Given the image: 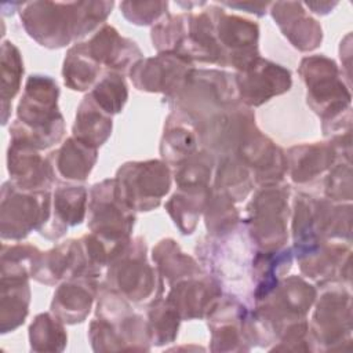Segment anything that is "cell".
I'll list each match as a JSON object with an SVG mask.
<instances>
[{"mask_svg":"<svg viewBox=\"0 0 353 353\" xmlns=\"http://www.w3.org/2000/svg\"><path fill=\"white\" fill-rule=\"evenodd\" d=\"M58 87L46 76H30L18 106V120L10 128L12 139L48 148L62 137V117L57 110Z\"/></svg>","mask_w":353,"mask_h":353,"instance_id":"cell-1","label":"cell"},{"mask_svg":"<svg viewBox=\"0 0 353 353\" xmlns=\"http://www.w3.org/2000/svg\"><path fill=\"white\" fill-rule=\"evenodd\" d=\"M51 200L47 193L26 194L11 182L3 185L1 237L22 239L39 223L50 219Z\"/></svg>","mask_w":353,"mask_h":353,"instance_id":"cell-2","label":"cell"},{"mask_svg":"<svg viewBox=\"0 0 353 353\" xmlns=\"http://www.w3.org/2000/svg\"><path fill=\"white\" fill-rule=\"evenodd\" d=\"M117 182V193L125 204L148 211L157 207L161 196L168 192L170 174L160 161L134 163L120 168Z\"/></svg>","mask_w":353,"mask_h":353,"instance_id":"cell-3","label":"cell"},{"mask_svg":"<svg viewBox=\"0 0 353 353\" xmlns=\"http://www.w3.org/2000/svg\"><path fill=\"white\" fill-rule=\"evenodd\" d=\"M290 84V72L268 61L254 59L239 77L240 91L251 105H259L272 95L284 92Z\"/></svg>","mask_w":353,"mask_h":353,"instance_id":"cell-4","label":"cell"},{"mask_svg":"<svg viewBox=\"0 0 353 353\" xmlns=\"http://www.w3.org/2000/svg\"><path fill=\"white\" fill-rule=\"evenodd\" d=\"M51 164L43 161L36 148L21 139H12L8 149V172L12 185L21 190L48 188L52 179Z\"/></svg>","mask_w":353,"mask_h":353,"instance_id":"cell-5","label":"cell"},{"mask_svg":"<svg viewBox=\"0 0 353 353\" xmlns=\"http://www.w3.org/2000/svg\"><path fill=\"white\" fill-rule=\"evenodd\" d=\"M92 292L90 281L80 279L77 283H65L54 295L52 312L66 323H80L90 312Z\"/></svg>","mask_w":353,"mask_h":353,"instance_id":"cell-6","label":"cell"},{"mask_svg":"<svg viewBox=\"0 0 353 353\" xmlns=\"http://www.w3.org/2000/svg\"><path fill=\"white\" fill-rule=\"evenodd\" d=\"M29 285L26 280H1V332L19 327L26 314L29 303Z\"/></svg>","mask_w":353,"mask_h":353,"instance_id":"cell-7","label":"cell"},{"mask_svg":"<svg viewBox=\"0 0 353 353\" xmlns=\"http://www.w3.org/2000/svg\"><path fill=\"white\" fill-rule=\"evenodd\" d=\"M61 175L65 179H84L95 161V149L79 139H68L65 145L52 153Z\"/></svg>","mask_w":353,"mask_h":353,"instance_id":"cell-8","label":"cell"},{"mask_svg":"<svg viewBox=\"0 0 353 353\" xmlns=\"http://www.w3.org/2000/svg\"><path fill=\"white\" fill-rule=\"evenodd\" d=\"M94 110V103L90 97H87L79 109L73 128L76 138L92 148L101 145L108 138L112 128L110 119Z\"/></svg>","mask_w":353,"mask_h":353,"instance_id":"cell-9","label":"cell"},{"mask_svg":"<svg viewBox=\"0 0 353 353\" xmlns=\"http://www.w3.org/2000/svg\"><path fill=\"white\" fill-rule=\"evenodd\" d=\"M54 197V216L58 218L55 237H59L69 225L81 222L84 216L85 190L79 186L61 188L55 192Z\"/></svg>","mask_w":353,"mask_h":353,"instance_id":"cell-10","label":"cell"},{"mask_svg":"<svg viewBox=\"0 0 353 353\" xmlns=\"http://www.w3.org/2000/svg\"><path fill=\"white\" fill-rule=\"evenodd\" d=\"M30 346L33 350H62L66 343L63 327L50 314H39L29 328Z\"/></svg>","mask_w":353,"mask_h":353,"instance_id":"cell-11","label":"cell"},{"mask_svg":"<svg viewBox=\"0 0 353 353\" xmlns=\"http://www.w3.org/2000/svg\"><path fill=\"white\" fill-rule=\"evenodd\" d=\"M1 70H3L1 97H3V110L6 114L7 102H10L11 98H14V95L18 92L21 74L23 72L19 52L10 41H4L1 47Z\"/></svg>","mask_w":353,"mask_h":353,"instance_id":"cell-12","label":"cell"},{"mask_svg":"<svg viewBox=\"0 0 353 353\" xmlns=\"http://www.w3.org/2000/svg\"><path fill=\"white\" fill-rule=\"evenodd\" d=\"M90 97L103 112L117 113L127 99V87L121 76L109 73L98 83Z\"/></svg>","mask_w":353,"mask_h":353,"instance_id":"cell-13","label":"cell"}]
</instances>
